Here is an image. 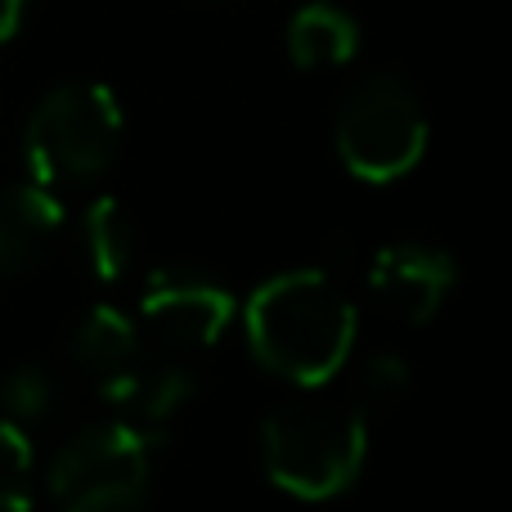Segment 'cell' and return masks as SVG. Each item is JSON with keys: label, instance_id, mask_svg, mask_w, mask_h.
Wrapping results in <instances>:
<instances>
[{"label": "cell", "instance_id": "1", "mask_svg": "<svg viewBox=\"0 0 512 512\" xmlns=\"http://www.w3.org/2000/svg\"><path fill=\"white\" fill-rule=\"evenodd\" d=\"M243 328L270 373L292 387H324L351 360L360 315L324 270H288L248 297Z\"/></svg>", "mask_w": 512, "mask_h": 512}, {"label": "cell", "instance_id": "2", "mask_svg": "<svg viewBox=\"0 0 512 512\" xmlns=\"http://www.w3.org/2000/svg\"><path fill=\"white\" fill-rule=\"evenodd\" d=\"M265 472L292 499H333L360 477L369 454V414L355 400L301 387L261 427Z\"/></svg>", "mask_w": 512, "mask_h": 512}, {"label": "cell", "instance_id": "3", "mask_svg": "<svg viewBox=\"0 0 512 512\" xmlns=\"http://www.w3.org/2000/svg\"><path fill=\"white\" fill-rule=\"evenodd\" d=\"M122 131L126 117L113 90L99 81H68V86L50 90L27 117V171L50 189L86 185L113 167Z\"/></svg>", "mask_w": 512, "mask_h": 512}, {"label": "cell", "instance_id": "4", "mask_svg": "<svg viewBox=\"0 0 512 512\" xmlns=\"http://www.w3.org/2000/svg\"><path fill=\"white\" fill-rule=\"evenodd\" d=\"M427 108L423 95L400 72H369L346 90L337 108V158L355 180L391 185L409 176L427 153Z\"/></svg>", "mask_w": 512, "mask_h": 512}, {"label": "cell", "instance_id": "5", "mask_svg": "<svg viewBox=\"0 0 512 512\" xmlns=\"http://www.w3.org/2000/svg\"><path fill=\"white\" fill-rule=\"evenodd\" d=\"M153 468V436L131 423H99L77 432L54 454L45 486L54 504L72 512H113L131 508L149 490Z\"/></svg>", "mask_w": 512, "mask_h": 512}, {"label": "cell", "instance_id": "6", "mask_svg": "<svg viewBox=\"0 0 512 512\" xmlns=\"http://www.w3.org/2000/svg\"><path fill=\"white\" fill-rule=\"evenodd\" d=\"M234 319V297L221 283L207 279H180V274H162L140 301V342L171 360H189V355L207 351L221 342V333Z\"/></svg>", "mask_w": 512, "mask_h": 512}, {"label": "cell", "instance_id": "7", "mask_svg": "<svg viewBox=\"0 0 512 512\" xmlns=\"http://www.w3.org/2000/svg\"><path fill=\"white\" fill-rule=\"evenodd\" d=\"M454 256L427 243H387L369 261V292L382 310L405 324H427L441 315L445 297L454 292Z\"/></svg>", "mask_w": 512, "mask_h": 512}, {"label": "cell", "instance_id": "8", "mask_svg": "<svg viewBox=\"0 0 512 512\" xmlns=\"http://www.w3.org/2000/svg\"><path fill=\"white\" fill-rule=\"evenodd\" d=\"M99 396H104V405L117 409L122 423L153 436L189 405L194 373L185 369V360H171V355H158L144 346L140 355H131L126 364H117L113 373L99 378Z\"/></svg>", "mask_w": 512, "mask_h": 512}, {"label": "cell", "instance_id": "9", "mask_svg": "<svg viewBox=\"0 0 512 512\" xmlns=\"http://www.w3.org/2000/svg\"><path fill=\"white\" fill-rule=\"evenodd\" d=\"M63 203L50 185L23 180L0 189V279L36 270L63 239Z\"/></svg>", "mask_w": 512, "mask_h": 512}, {"label": "cell", "instance_id": "10", "mask_svg": "<svg viewBox=\"0 0 512 512\" xmlns=\"http://www.w3.org/2000/svg\"><path fill=\"white\" fill-rule=\"evenodd\" d=\"M283 45H288L292 68H301V72L342 68V63H351V54L360 50V23H355L342 5L310 0V5H301L297 14L288 18Z\"/></svg>", "mask_w": 512, "mask_h": 512}, {"label": "cell", "instance_id": "11", "mask_svg": "<svg viewBox=\"0 0 512 512\" xmlns=\"http://www.w3.org/2000/svg\"><path fill=\"white\" fill-rule=\"evenodd\" d=\"M81 252L99 283H122L135 265L140 239H135V221L113 194H99L95 203L81 212Z\"/></svg>", "mask_w": 512, "mask_h": 512}, {"label": "cell", "instance_id": "12", "mask_svg": "<svg viewBox=\"0 0 512 512\" xmlns=\"http://www.w3.org/2000/svg\"><path fill=\"white\" fill-rule=\"evenodd\" d=\"M68 351L86 373L104 378V373H113L117 364H126L131 355H140L144 342H140L135 319L104 301V306H90L86 315L77 319V328H72V337H68Z\"/></svg>", "mask_w": 512, "mask_h": 512}, {"label": "cell", "instance_id": "13", "mask_svg": "<svg viewBox=\"0 0 512 512\" xmlns=\"http://www.w3.org/2000/svg\"><path fill=\"white\" fill-rule=\"evenodd\" d=\"M59 405V382L50 378L45 364H18L0 378V414L23 423H41L50 409Z\"/></svg>", "mask_w": 512, "mask_h": 512}, {"label": "cell", "instance_id": "14", "mask_svg": "<svg viewBox=\"0 0 512 512\" xmlns=\"http://www.w3.org/2000/svg\"><path fill=\"white\" fill-rule=\"evenodd\" d=\"M32 504V441L14 418L0 414V508Z\"/></svg>", "mask_w": 512, "mask_h": 512}, {"label": "cell", "instance_id": "15", "mask_svg": "<svg viewBox=\"0 0 512 512\" xmlns=\"http://www.w3.org/2000/svg\"><path fill=\"white\" fill-rule=\"evenodd\" d=\"M409 391V369L400 355H373L360 373V400L355 405L369 414V409H387L396 405L400 396Z\"/></svg>", "mask_w": 512, "mask_h": 512}, {"label": "cell", "instance_id": "16", "mask_svg": "<svg viewBox=\"0 0 512 512\" xmlns=\"http://www.w3.org/2000/svg\"><path fill=\"white\" fill-rule=\"evenodd\" d=\"M23 18H27V0H0V45H9L23 32Z\"/></svg>", "mask_w": 512, "mask_h": 512}]
</instances>
